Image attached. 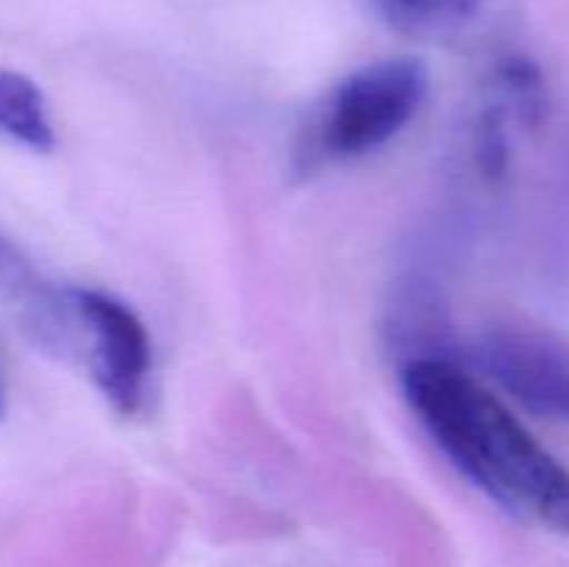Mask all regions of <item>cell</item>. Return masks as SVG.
I'll use <instances>...</instances> for the list:
<instances>
[{"mask_svg": "<svg viewBox=\"0 0 569 567\" xmlns=\"http://www.w3.org/2000/svg\"><path fill=\"white\" fill-rule=\"evenodd\" d=\"M0 309L44 354L59 359L81 356V322H78L72 287H61L44 278L3 233H0Z\"/></svg>", "mask_w": 569, "mask_h": 567, "instance_id": "5", "label": "cell"}, {"mask_svg": "<svg viewBox=\"0 0 569 567\" xmlns=\"http://www.w3.org/2000/svg\"><path fill=\"white\" fill-rule=\"evenodd\" d=\"M483 0H376L383 20L409 37H442L478 14Z\"/></svg>", "mask_w": 569, "mask_h": 567, "instance_id": "7", "label": "cell"}, {"mask_svg": "<svg viewBox=\"0 0 569 567\" xmlns=\"http://www.w3.org/2000/svg\"><path fill=\"white\" fill-rule=\"evenodd\" d=\"M431 76L420 59L398 56L350 72L315 111L295 150L300 172L361 159L398 137L426 103Z\"/></svg>", "mask_w": 569, "mask_h": 567, "instance_id": "2", "label": "cell"}, {"mask_svg": "<svg viewBox=\"0 0 569 567\" xmlns=\"http://www.w3.org/2000/svg\"><path fill=\"white\" fill-rule=\"evenodd\" d=\"M81 356L103 398L120 415H137L148 400L150 337L137 311L114 295L72 287Z\"/></svg>", "mask_w": 569, "mask_h": 567, "instance_id": "3", "label": "cell"}, {"mask_svg": "<svg viewBox=\"0 0 569 567\" xmlns=\"http://www.w3.org/2000/svg\"><path fill=\"white\" fill-rule=\"evenodd\" d=\"M0 133L31 150H53V122L37 83L14 70H0Z\"/></svg>", "mask_w": 569, "mask_h": 567, "instance_id": "6", "label": "cell"}, {"mask_svg": "<svg viewBox=\"0 0 569 567\" xmlns=\"http://www.w3.org/2000/svg\"><path fill=\"white\" fill-rule=\"evenodd\" d=\"M476 365L526 409L569 422V345L537 328L503 326L481 334Z\"/></svg>", "mask_w": 569, "mask_h": 567, "instance_id": "4", "label": "cell"}, {"mask_svg": "<svg viewBox=\"0 0 569 567\" xmlns=\"http://www.w3.org/2000/svg\"><path fill=\"white\" fill-rule=\"evenodd\" d=\"M6 415V387H3V378H0V420Z\"/></svg>", "mask_w": 569, "mask_h": 567, "instance_id": "8", "label": "cell"}, {"mask_svg": "<svg viewBox=\"0 0 569 567\" xmlns=\"http://www.w3.org/2000/svg\"><path fill=\"white\" fill-rule=\"evenodd\" d=\"M400 384L417 420L456 470L503 509L569 534V470L472 376L445 359H411Z\"/></svg>", "mask_w": 569, "mask_h": 567, "instance_id": "1", "label": "cell"}]
</instances>
